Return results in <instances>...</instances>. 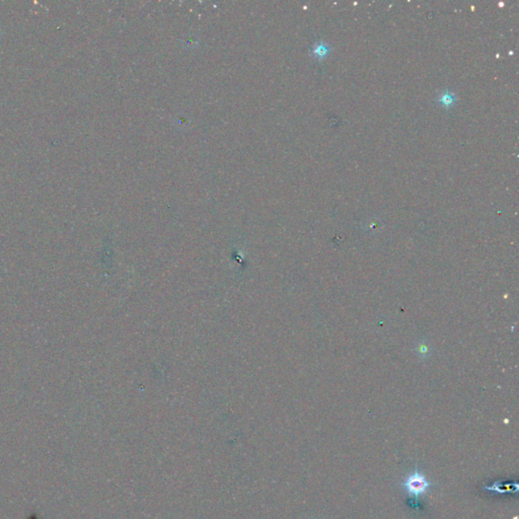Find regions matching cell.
Segmentation results:
<instances>
[{"mask_svg": "<svg viewBox=\"0 0 519 519\" xmlns=\"http://www.w3.org/2000/svg\"><path fill=\"white\" fill-rule=\"evenodd\" d=\"M332 53L331 46L325 41L316 42L311 48L312 56L317 60H325Z\"/></svg>", "mask_w": 519, "mask_h": 519, "instance_id": "2", "label": "cell"}, {"mask_svg": "<svg viewBox=\"0 0 519 519\" xmlns=\"http://www.w3.org/2000/svg\"><path fill=\"white\" fill-rule=\"evenodd\" d=\"M456 101H457L456 95L448 89L442 91L440 94L438 95V98H437V103L439 105H441V107L445 109L452 108L455 105Z\"/></svg>", "mask_w": 519, "mask_h": 519, "instance_id": "3", "label": "cell"}, {"mask_svg": "<svg viewBox=\"0 0 519 519\" xmlns=\"http://www.w3.org/2000/svg\"><path fill=\"white\" fill-rule=\"evenodd\" d=\"M401 486L405 489V491L410 497L415 498L416 502H418L419 497L427 493L431 486V483L428 482L423 474L416 470L406 478L401 484Z\"/></svg>", "mask_w": 519, "mask_h": 519, "instance_id": "1", "label": "cell"}, {"mask_svg": "<svg viewBox=\"0 0 519 519\" xmlns=\"http://www.w3.org/2000/svg\"><path fill=\"white\" fill-rule=\"evenodd\" d=\"M428 348H429V346H428L427 344H424V342L421 341L420 343H419V344L417 345V349H416L417 354H418V355H420L421 357H426V356H428V355H429V353H428Z\"/></svg>", "mask_w": 519, "mask_h": 519, "instance_id": "4", "label": "cell"}]
</instances>
